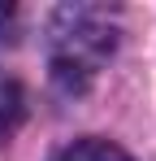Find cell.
<instances>
[{
	"instance_id": "1",
	"label": "cell",
	"mask_w": 156,
	"mask_h": 161,
	"mask_svg": "<svg viewBox=\"0 0 156 161\" xmlns=\"http://www.w3.org/2000/svg\"><path fill=\"white\" fill-rule=\"evenodd\" d=\"M117 48V22L96 4H65L48 22V65L61 92H87Z\"/></svg>"
},
{
	"instance_id": "2",
	"label": "cell",
	"mask_w": 156,
	"mask_h": 161,
	"mask_svg": "<svg viewBox=\"0 0 156 161\" xmlns=\"http://www.w3.org/2000/svg\"><path fill=\"white\" fill-rule=\"evenodd\" d=\"M26 118V92L18 79H9V74H0V139H9V135L22 126Z\"/></svg>"
},
{
	"instance_id": "3",
	"label": "cell",
	"mask_w": 156,
	"mask_h": 161,
	"mask_svg": "<svg viewBox=\"0 0 156 161\" xmlns=\"http://www.w3.org/2000/svg\"><path fill=\"white\" fill-rule=\"evenodd\" d=\"M56 161H130L117 144H108V139H78L70 148H61Z\"/></svg>"
},
{
	"instance_id": "4",
	"label": "cell",
	"mask_w": 156,
	"mask_h": 161,
	"mask_svg": "<svg viewBox=\"0 0 156 161\" xmlns=\"http://www.w3.org/2000/svg\"><path fill=\"white\" fill-rule=\"evenodd\" d=\"M13 35H18V9L0 4V44H13Z\"/></svg>"
}]
</instances>
